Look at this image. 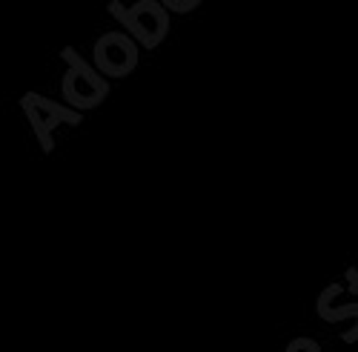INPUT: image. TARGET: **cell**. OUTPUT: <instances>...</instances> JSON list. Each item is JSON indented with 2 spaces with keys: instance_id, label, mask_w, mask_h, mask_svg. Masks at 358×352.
<instances>
[{
  "instance_id": "cell-1",
  "label": "cell",
  "mask_w": 358,
  "mask_h": 352,
  "mask_svg": "<svg viewBox=\"0 0 358 352\" xmlns=\"http://www.w3.org/2000/svg\"><path fill=\"white\" fill-rule=\"evenodd\" d=\"M61 57L66 61V75H64V86H61L64 101L75 112L101 106L109 98V83L103 80V75L89 66L72 46H66L61 52Z\"/></svg>"
},
{
  "instance_id": "cell-2",
  "label": "cell",
  "mask_w": 358,
  "mask_h": 352,
  "mask_svg": "<svg viewBox=\"0 0 358 352\" xmlns=\"http://www.w3.org/2000/svg\"><path fill=\"white\" fill-rule=\"evenodd\" d=\"M109 12L143 49H158L169 32V23H172L169 12L158 3V0H138V3L129 9L124 3H117V0H112Z\"/></svg>"
},
{
  "instance_id": "cell-3",
  "label": "cell",
  "mask_w": 358,
  "mask_h": 352,
  "mask_svg": "<svg viewBox=\"0 0 358 352\" xmlns=\"http://www.w3.org/2000/svg\"><path fill=\"white\" fill-rule=\"evenodd\" d=\"M20 106H23L29 126L35 129V138H38L43 152L55 149V135L61 126H78L80 124V112H75L69 106H57L55 101L43 98L38 92H26L20 98Z\"/></svg>"
},
{
  "instance_id": "cell-4",
  "label": "cell",
  "mask_w": 358,
  "mask_h": 352,
  "mask_svg": "<svg viewBox=\"0 0 358 352\" xmlns=\"http://www.w3.org/2000/svg\"><path fill=\"white\" fill-rule=\"evenodd\" d=\"M138 66V43L132 35L109 32L95 43V69L106 78H127Z\"/></svg>"
},
{
  "instance_id": "cell-5",
  "label": "cell",
  "mask_w": 358,
  "mask_h": 352,
  "mask_svg": "<svg viewBox=\"0 0 358 352\" xmlns=\"http://www.w3.org/2000/svg\"><path fill=\"white\" fill-rule=\"evenodd\" d=\"M318 315L327 321V324H344L341 327V338L347 344L358 341V301L347 304V307H333V301L327 298V292H321L318 298Z\"/></svg>"
},
{
  "instance_id": "cell-6",
  "label": "cell",
  "mask_w": 358,
  "mask_h": 352,
  "mask_svg": "<svg viewBox=\"0 0 358 352\" xmlns=\"http://www.w3.org/2000/svg\"><path fill=\"white\" fill-rule=\"evenodd\" d=\"M284 352H324V349H321V344H318L315 338L298 335V338H292V341L287 344V349H284Z\"/></svg>"
},
{
  "instance_id": "cell-7",
  "label": "cell",
  "mask_w": 358,
  "mask_h": 352,
  "mask_svg": "<svg viewBox=\"0 0 358 352\" xmlns=\"http://www.w3.org/2000/svg\"><path fill=\"white\" fill-rule=\"evenodd\" d=\"M347 286H350L352 295H358V270H355V267L347 270Z\"/></svg>"
}]
</instances>
